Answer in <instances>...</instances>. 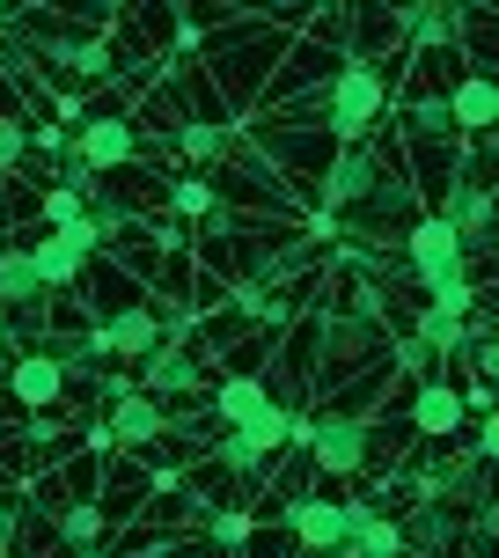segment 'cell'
Segmentation results:
<instances>
[{"label": "cell", "mask_w": 499, "mask_h": 558, "mask_svg": "<svg viewBox=\"0 0 499 558\" xmlns=\"http://www.w3.org/2000/svg\"><path fill=\"white\" fill-rule=\"evenodd\" d=\"M133 390H139V397H155L169 418H177V404H192V397L206 390V361L192 353V324H184V316H169L162 345H155V353L139 361Z\"/></svg>", "instance_id": "6da1fadb"}, {"label": "cell", "mask_w": 499, "mask_h": 558, "mask_svg": "<svg viewBox=\"0 0 499 558\" xmlns=\"http://www.w3.org/2000/svg\"><path fill=\"white\" fill-rule=\"evenodd\" d=\"M397 243H404V265H412L418 294H441V287H455V279H477L471 257H463V243H455V228H448L441 214H412V228H404Z\"/></svg>", "instance_id": "7a4b0ae2"}, {"label": "cell", "mask_w": 499, "mask_h": 558, "mask_svg": "<svg viewBox=\"0 0 499 558\" xmlns=\"http://www.w3.org/2000/svg\"><path fill=\"white\" fill-rule=\"evenodd\" d=\"M382 162L389 155H375V147H331V162L316 169V206L331 221L361 214L367 198H375V184H382Z\"/></svg>", "instance_id": "3957f363"}, {"label": "cell", "mask_w": 499, "mask_h": 558, "mask_svg": "<svg viewBox=\"0 0 499 558\" xmlns=\"http://www.w3.org/2000/svg\"><path fill=\"white\" fill-rule=\"evenodd\" d=\"M125 162H139V125L125 111H96V118L74 125V162H66V169H88V177L111 184Z\"/></svg>", "instance_id": "277c9868"}, {"label": "cell", "mask_w": 499, "mask_h": 558, "mask_svg": "<svg viewBox=\"0 0 499 558\" xmlns=\"http://www.w3.org/2000/svg\"><path fill=\"white\" fill-rule=\"evenodd\" d=\"M367 456H375V418L361 412H324L316 434H308V463L324 477H361Z\"/></svg>", "instance_id": "5b68a950"}, {"label": "cell", "mask_w": 499, "mask_h": 558, "mask_svg": "<svg viewBox=\"0 0 499 558\" xmlns=\"http://www.w3.org/2000/svg\"><path fill=\"white\" fill-rule=\"evenodd\" d=\"M66 390H74V383H66V367H59L52 353L29 345V353L8 361V404H23L29 418H52L59 404H66Z\"/></svg>", "instance_id": "8992f818"}, {"label": "cell", "mask_w": 499, "mask_h": 558, "mask_svg": "<svg viewBox=\"0 0 499 558\" xmlns=\"http://www.w3.org/2000/svg\"><path fill=\"white\" fill-rule=\"evenodd\" d=\"M389 23H397V45H404V52H455V37H463V23H471V8L412 0V8H397Z\"/></svg>", "instance_id": "52a82bcc"}, {"label": "cell", "mask_w": 499, "mask_h": 558, "mask_svg": "<svg viewBox=\"0 0 499 558\" xmlns=\"http://www.w3.org/2000/svg\"><path fill=\"white\" fill-rule=\"evenodd\" d=\"M96 331H104V345H111V361H147V353L162 345V331H169V302H125V308H111Z\"/></svg>", "instance_id": "ba28073f"}, {"label": "cell", "mask_w": 499, "mask_h": 558, "mask_svg": "<svg viewBox=\"0 0 499 558\" xmlns=\"http://www.w3.org/2000/svg\"><path fill=\"white\" fill-rule=\"evenodd\" d=\"M441 104H448L455 140H492V125H499V88H492V74H485V66L455 74V88H448Z\"/></svg>", "instance_id": "9c48e42d"}, {"label": "cell", "mask_w": 499, "mask_h": 558, "mask_svg": "<svg viewBox=\"0 0 499 558\" xmlns=\"http://www.w3.org/2000/svg\"><path fill=\"white\" fill-rule=\"evenodd\" d=\"M463 390L455 383H441V375H426V383H412V434H426V441H448L455 448V434H463Z\"/></svg>", "instance_id": "30bf717a"}, {"label": "cell", "mask_w": 499, "mask_h": 558, "mask_svg": "<svg viewBox=\"0 0 499 558\" xmlns=\"http://www.w3.org/2000/svg\"><path fill=\"white\" fill-rule=\"evenodd\" d=\"M279 522H287V530H294V544H302V551H316V558L345 544V500H324V493H302V500L287 507Z\"/></svg>", "instance_id": "8fae6325"}, {"label": "cell", "mask_w": 499, "mask_h": 558, "mask_svg": "<svg viewBox=\"0 0 499 558\" xmlns=\"http://www.w3.org/2000/svg\"><path fill=\"white\" fill-rule=\"evenodd\" d=\"M23 251H29V272H37V294H45V302H66V294L88 287V257H74L59 235H37Z\"/></svg>", "instance_id": "7c38bea8"}, {"label": "cell", "mask_w": 499, "mask_h": 558, "mask_svg": "<svg viewBox=\"0 0 499 558\" xmlns=\"http://www.w3.org/2000/svg\"><path fill=\"white\" fill-rule=\"evenodd\" d=\"M104 434H111V448H155V441H169V412L155 397L133 390V397L111 404V426H104Z\"/></svg>", "instance_id": "4fadbf2b"}, {"label": "cell", "mask_w": 499, "mask_h": 558, "mask_svg": "<svg viewBox=\"0 0 499 558\" xmlns=\"http://www.w3.org/2000/svg\"><path fill=\"white\" fill-rule=\"evenodd\" d=\"M397 530H404V551L441 558V551H455V507L448 500H418L412 522H397Z\"/></svg>", "instance_id": "5bb4252c"}, {"label": "cell", "mask_w": 499, "mask_h": 558, "mask_svg": "<svg viewBox=\"0 0 499 558\" xmlns=\"http://www.w3.org/2000/svg\"><path fill=\"white\" fill-rule=\"evenodd\" d=\"M265 404H272V383H265V375H221V383H214V418H228V434L249 426Z\"/></svg>", "instance_id": "9a60e30c"}, {"label": "cell", "mask_w": 499, "mask_h": 558, "mask_svg": "<svg viewBox=\"0 0 499 558\" xmlns=\"http://www.w3.org/2000/svg\"><path fill=\"white\" fill-rule=\"evenodd\" d=\"M228 147H235V133H228L221 118H184V125H177V155H184V162H198V169H221L228 162Z\"/></svg>", "instance_id": "2e32d148"}, {"label": "cell", "mask_w": 499, "mask_h": 558, "mask_svg": "<svg viewBox=\"0 0 499 558\" xmlns=\"http://www.w3.org/2000/svg\"><path fill=\"white\" fill-rule=\"evenodd\" d=\"M0 308H8V316H29V308H45V294H37V272H29V251H23V243H0Z\"/></svg>", "instance_id": "e0dca14e"}, {"label": "cell", "mask_w": 499, "mask_h": 558, "mask_svg": "<svg viewBox=\"0 0 499 558\" xmlns=\"http://www.w3.org/2000/svg\"><path fill=\"white\" fill-rule=\"evenodd\" d=\"M59 544H74V551H96V536H104V514H96V500H66L52 514Z\"/></svg>", "instance_id": "ac0fdd59"}, {"label": "cell", "mask_w": 499, "mask_h": 558, "mask_svg": "<svg viewBox=\"0 0 499 558\" xmlns=\"http://www.w3.org/2000/svg\"><path fill=\"white\" fill-rule=\"evenodd\" d=\"M389 367H397V375H412V383L434 375V353H426V338H418L412 324H404V331H389Z\"/></svg>", "instance_id": "d6986e66"}, {"label": "cell", "mask_w": 499, "mask_h": 558, "mask_svg": "<svg viewBox=\"0 0 499 558\" xmlns=\"http://www.w3.org/2000/svg\"><path fill=\"white\" fill-rule=\"evenodd\" d=\"M206 536L228 544V551H243L249 536H257V514H249V507H214V514H206Z\"/></svg>", "instance_id": "ffe728a7"}, {"label": "cell", "mask_w": 499, "mask_h": 558, "mask_svg": "<svg viewBox=\"0 0 499 558\" xmlns=\"http://www.w3.org/2000/svg\"><path fill=\"white\" fill-rule=\"evenodd\" d=\"M15 169H29V125L15 111H0V177H15Z\"/></svg>", "instance_id": "44dd1931"}, {"label": "cell", "mask_w": 499, "mask_h": 558, "mask_svg": "<svg viewBox=\"0 0 499 558\" xmlns=\"http://www.w3.org/2000/svg\"><path fill=\"white\" fill-rule=\"evenodd\" d=\"M37 221H45V235L66 228V221H82V192H74V184H52V192L37 198Z\"/></svg>", "instance_id": "7402d4cb"}, {"label": "cell", "mask_w": 499, "mask_h": 558, "mask_svg": "<svg viewBox=\"0 0 499 558\" xmlns=\"http://www.w3.org/2000/svg\"><path fill=\"white\" fill-rule=\"evenodd\" d=\"M29 147H37V155H52V162H74V133H66V125H52V118L29 133Z\"/></svg>", "instance_id": "603a6c76"}, {"label": "cell", "mask_w": 499, "mask_h": 558, "mask_svg": "<svg viewBox=\"0 0 499 558\" xmlns=\"http://www.w3.org/2000/svg\"><path fill=\"white\" fill-rule=\"evenodd\" d=\"M82 390L96 397V404H118V397H133V375H125V367H104V375H88Z\"/></svg>", "instance_id": "cb8c5ba5"}, {"label": "cell", "mask_w": 499, "mask_h": 558, "mask_svg": "<svg viewBox=\"0 0 499 558\" xmlns=\"http://www.w3.org/2000/svg\"><path fill=\"white\" fill-rule=\"evenodd\" d=\"M15 536H23V500H15V493H0V558L15 551Z\"/></svg>", "instance_id": "d4e9b609"}, {"label": "cell", "mask_w": 499, "mask_h": 558, "mask_svg": "<svg viewBox=\"0 0 499 558\" xmlns=\"http://www.w3.org/2000/svg\"><path fill=\"white\" fill-rule=\"evenodd\" d=\"M0 353H15V316L0 308Z\"/></svg>", "instance_id": "484cf974"}]
</instances>
